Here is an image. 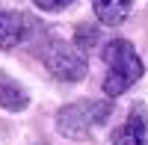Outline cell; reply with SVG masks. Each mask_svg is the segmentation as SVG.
Returning a JSON list of instances; mask_svg holds the SVG:
<instances>
[{
    "instance_id": "9",
    "label": "cell",
    "mask_w": 148,
    "mask_h": 145,
    "mask_svg": "<svg viewBox=\"0 0 148 145\" xmlns=\"http://www.w3.org/2000/svg\"><path fill=\"white\" fill-rule=\"evenodd\" d=\"M39 9H45V12H59V9H65V6H71L74 0H33Z\"/></svg>"
},
{
    "instance_id": "3",
    "label": "cell",
    "mask_w": 148,
    "mask_h": 145,
    "mask_svg": "<svg viewBox=\"0 0 148 145\" xmlns=\"http://www.w3.org/2000/svg\"><path fill=\"white\" fill-rule=\"evenodd\" d=\"M42 62L45 68L51 71V74L56 80H62V83H77L86 77V56L77 44H71V42H62V39H53V42H47L45 44V51H42Z\"/></svg>"
},
{
    "instance_id": "7",
    "label": "cell",
    "mask_w": 148,
    "mask_h": 145,
    "mask_svg": "<svg viewBox=\"0 0 148 145\" xmlns=\"http://www.w3.org/2000/svg\"><path fill=\"white\" fill-rule=\"evenodd\" d=\"M95 18L107 24V27H119L121 21L130 15V6L133 0H95Z\"/></svg>"
},
{
    "instance_id": "2",
    "label": "cell",
    "mask_w": 148,
    "mask_h": 145,
    "mask_svg": "<svg viewBox=\"0 0 148 145\" xmlns=\"http://www.w3.org/2000/svg\"><path fill=\"white\" fill-rule=\"evenodd\" d=\"M110 110H113V104L89 101V98L65 104L62 110L56 113V130L62 136H68V139H89L92 130L110 118Z\"/></svg>"
},
{
    "instance_id": "8",
    "label": "cell",
    "mask_w": 148,
    "mask_h": 145,
    "mask_svg": "<svg viewBox=\"0 0 148 145\" xmlns=\"http://www.w3.org/2000/svg\"><path fill=\"white\" fill-rule=\"evenodd\" d=\"M95 42H98V27H92V24H80L77 36H74V44H77L80 51H89Z\"/></svg>"
},
{
    "instance_id": "4",
    "label": "cell",
    "mask_w": 148,
    "mask_h": 145,
    "mask_svg": "<svg viewBox=\"0 0 148 145\" xmlns=\"http://www.w3.org/2000/svg\"><path fill=\"white\" fill-rule=\"evenodd\" d=\"M113 145H148V110L133 104L127 122L113 130Z\"/></svg>"
},
{
    "instance_id": "5",
    "label": "cell",
    "mask_w": 148,
    "mask_h": 145,
    "mask_svg": "<svg viewBox=\"0 0 148 145\" xmlns=\"http://www.w3.org/2000/svg\"><path fill=\"white\" fill-rule=\"evenodd\" d=\"M33 18L24 12H0V51H12L30 36Z\"/></svg>"
},
{
    "instance_id": "6",
    "label": "cell",
    "mask_w": 148,
    "mask_h": 145,
    "mask_svg": "<svg viewBox=\"0 0 148 145\" xmlns=\"http://www.w3.org/2000/svg\"><path fill=\"white\" fill-rule=\"evenodd\" d=\"M27 104H30L27 89L21 83H15L9 74H0V107L9 113H21V110H27Z\"/></svg>"
},
{
    "instance_id": "1",
    "label": "cell",
    "mask_w": 148,
    "mask_h": 145,
    "mask_svg": "<svg viewBox=\"0 0 148 145\" xmlns=\"http://www.w3.org/2000/svg\"><path fill=\"white\" fill-rule=\"evenodd\" d=\"M104 62H107V77H104V95L116 98V95H125L133 83L142 77V59L136 53L127 39H113L104 44Z\"/></svg>"
}]
</instances>
